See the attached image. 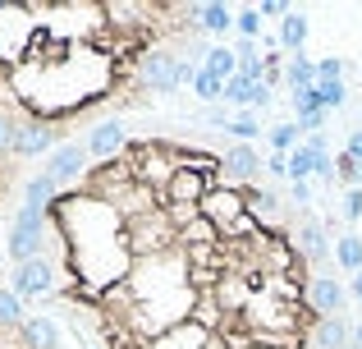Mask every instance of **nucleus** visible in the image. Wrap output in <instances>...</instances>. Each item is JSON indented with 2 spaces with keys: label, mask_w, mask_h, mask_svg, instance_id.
<instances>
[{
  "label": "nucleus",
  "mask_w": 362,
  "mask_h": 349,
  "mask_svg": "<svg viewBox=\"0 0 362 349\" xmlns=\"http://www.w3.org/2000/svg\"><path fill=\"white\" fill-rule=\"evenodd\" d=\"M46 225H51V221H46V212H33V207H18V212H14V225L5 230V253L14 258V267L42 258Z\"/></svg>",
  "instance_id": "nucleus-1"
},
{
  "label": "nucleus",
  "mask_w": 362,
  "mask_h": 349,
  "mask_svg": "<svg viewBox=\"0 0 362 349\" xmlns=\"http://www.w3.org/2000/svg\"><path fill=\"white\" fill-rule=\"evenodd\" d=\"M202 216L225 234L234 221H243V216H247V198H243V188H234V184H211V193L202 198Z\"/></svg>",
  "instance_id": "nucleus-2"
},
{
  "label": "nucleus",
  "mask_w": 362,
  "mask_h": 349,
  "mask_svg": "<svg viewBox=\"0 0 362 349\" xmlns=\"http://www.w3.org/2000/svg\"><path fill=\"white\" fill-rule=\"evenodd\" d=\"M88 166H92L88 143H60L51 156H46V166H42V171H46V175L55 179V184L64 188V184H78V179H88V175H92Z\"/></svg>",
  "instance_id": "nucleus-3"
},
{
  "label": "nucleus",
  "mask_w": 362,
  "mask_h": 349,
  "mask_svg": "<svg viewBox=\"0 0 362 349\" xmlns=\"http://www.w3.org/2000/svg\"><path fill=\"white\" fill-rule=\"evenodd\" d=\"M138 79H142V88H151V92H175L179 88V55H170V51H142L138 55Z\"/></svg>",
  "instance_id": "nucleus-4"
},
{
  "label": "nucleus",
  "mask_w": 362,
  "mask_h": 349,
  "mask_svg": "<svg viewBox=\"0 0 362 349\" xmlns=\"http://www.w3.org/2000/svg\"><path fill=\"white\" fill-rule=\"evenodd\" d=\"M9 290H14L18 299H42V294H51L55 290V267L46 258H37V262H23V267H14V276H9Z\"/></svg>",
  "instance_id": "nucleus-5"
},
{
  "label": "nucleus",
  "mask_w": 362,
  "mask_h": 349,
  "mask_svg": "<svg viewBox=\"0 0 362 349\" xmlns=\"http://www.w3.org/2000/svg\"><path fill=\"white\" fill-rule=\"evenodd\" d=\"M349 299H354V294H349L335 276H312V285H308V313H317V317H344Z\"/></svg>",
  "instance_id": "nucleus-6"
},
{
  "label": "nucleus",
  "mask_w": 362,
  "mask_h": 349,
  "mask_svg": "<svg viewBox=\"0 0 362 349\" xmlns=\"http://www.w3.org/2000/svg\"><path fill=\"white\" fill-rule=\"evenodd\" d=\"M221 166L225 175L216 179V184H234V188H247L252 184V175H262V156L252 152V143H234L221 152Z\"/></svg>",
  "instance_id": "nucleus-7"
},
{
  "label": "nucleus",
  "mask_w": 362,
  "mask_h": 349,
  "mask_svg": "<svg viewBox=\"0 0 362 349\" xmlns=\"http://www.w3.org/2000/svg\"><path fill=\"white\" fill-rule=\"evenodd\" d=\"M293 248H298V258H303V262H312V267H326V262H330L326 225H317L312 216H298V230H293Z\"/></svg>",
  "instance_id": "nucleus-8"
},
{
  "label": "nucleus",
  "mask_w": 362,
  "mask_h": 349,
  "mask_svg": "<svg viewBox=\"0 0 362 349\" xmlns=\"http://www.w3.org/2000/svg\"><path fill=\"white\" fill-rule=\"evenodd\" d=\"M88 152H92V161H115V156L129 152L119 120H101V125L92 129V134H88Z\"/></svg>",
  "instance_id": "nucleus-9"
},
{
  "label": "nucleus",
  "mask_w": 362,
  "mask_h": 349,
  "mask_svg": "<svg viewBox=\"0 0 362 349\" xmlns=\"http://www.w3.org/2000/svg\"><path fill=\"white\" fill-rule=\"evenodd\" d=\"M55 147H60V143H55V125H46V120H42V125H37V120H33V125H18L14 156H51Z\"/></svg>",
  "instance_id": "nucleus-10"
},
{
  "label": "nucleus",
  "mask_w": 362,
  "mask_h": 349,
  "mask_svg": "<svg viewBox=\"0 0 362 349\" xmlns=\"http://www.w3.org/2000/svg\"><path fill=\"white\" fill-rule=\"evenodd\" d=\"M312 336H317L321 349H354V322L349 317H321L312 326Z\"/></svg>",
  "instance_id": "nucleus-11"
},
{
  "label": "nucleus",
  "mask_w": 362,
  "mask_h": 349,
  "mask_svg": "<svg viewBox=\"0 0 362 349\" xmlns=\"http://www.w3.org/2000/svg\"><path fill=\"white\" fill-rule=\"evenodd\" d=\"M234 23H239V9H230V5H197V28H202L206 37H230Z\"/></svg>",
  "instance_id": "nucleus-12"
},
{
  "label": "nucleus",
  "mask_w": 362,
  "mask_h": 349,
  "mask_svg": "<svg viewBox=\"0 0 362 349\" xmlns=\"http://www.w3.org/2000/svg\"><path fill=\"white\" fill-rule=\"evenodd\" d=\"M284 83H289L293 92H312L317 88V60H312L308 51H298V55H289V60H284Z\"/></svg>",
  "instance_id": "nucleus-13"
},
{
  "label": "nucleus",
  "mask_w": 362,
  "mask_h": 349,
  "mask_svg": "<svg viewBox=\"0 0 362 349\" xmlns=\"http://www.w3.org/2000/svg\"><path fill=\"white\" fill-rule=\"evenodd\" d=\"M243 198H247V212H252L262 225H275V216L284 212V207H280V193H275V188H257V184H247V188H243Z\"/></svg>",
  "instance_id": "nucleus-14"
},
{
  "label": "nucleus",
  "mask_w": 362,
  "mask_h": 349,
  "mask_svg": "<svg viewBox=\"0 0 362 349\" xmlns=\"http://www.w3.org/2000/svg\"><path fill=\"white\" fill-rule=\"evenodd\" d=\"M18 331H23L28 349H60V326H55L51 317H28Z\"/></svg>",
  "instance_id": "nucleus-15"
},
{
  "label": "nucleus",
  "mask_w": 362,
  "mask_h": 349,
  "mask_svg": "<svg viewBox=\"0 0 362 349\" xmlns=\"http://www.w3.org/2000/svg\"><path fill=\"white\" fill-rule=\"evenodd\" d=\"M55 198H60V184H55L51 175H33L23 184V207H33V212H46V207H55Z\"/></svg>",
  "instance_id": "nucleus-16"
},
{
  "label": "nucleus",
  "mask_w": 362,
  "mask_h": 349,
  "mask_svg": "<svg viewBox=\"0 0 362 349\" xmlns=\"http://www.w3.org/2000/svg\"><path fill=\"white\" fill-rule=\"evenodd\" d=\"M271 152H280V156H293L303 147V129H298V120H280V125L271 129Z\"/></svg>",
  "instance_id": "nucleus-17"
},
{
  "label": "nucleus",
  "mask_w": 362,
  "mask_h": 349,
  "mask_svg": "<svg viewBox=\"0 0 362 349\" xmlns=\"http://www.w3.org/2000/svg\"><path fill=\"white\" fill-rule=\"evenodd\" d=\"M308 33H312V28H308V14H289V18L280 23V46H284L289 55H298L303 46H308Z\"/></svg>",
  "instance_id": "nucleus-18"
},
{
  "label": "nucleus",
  "mask_w": 362,
  "mask_h": 349,
  "mask_svg": "<svg viewBox=\"0 0 362 349\" xmlns=\"http://www.w3.org/2000/svg\"><path fill=\"white\" fill-rule=\"evenodd\" d=\"M202 69L230 83L234 74H239V55H234V46H230V42H225V46H211V55H206V64H202Z\"/></svg>",
  "instance_id": "nucleus-19"
},
{
  "label": "nucleus",
  "mask_w": 362,
  "mask_h": 349,
  "mask_svg": "<svg viewBox=\"0 0 362 349\" xmlns=\"http://www.w3.org/2000/svg\"><path fill=\"white\" fill-rule=\"evenodd\" d=\"M28 317H23V299L14 294L9 285H0V331H18Z\"/></svg>",
  "instance_id": "nucleus-20"
},
{
  "label": "nucleus",
  "mask_w": 362,
  "mask_h": 349,
  "mask_svg": "<svg viewBox=\"0 0 362 349\" xmlns=\"http://www.w3.org/2000/svg\"><path fill=\"white\" fill-rule=\"evenodd\" d=\"M216 239H221V230H216L206 216H197L193 225H184V230H179V244H184V248H202V244H216Z\"/></svg>",
  "instance_id": "nucleus-21"
},
{
  "label": "nucleus",
  "mask_w": 362,
  "mask_h": 349,
  "mask_svg": "<svg viewBox=\"0 0 362 349\" xmlns=\"http://www.w3.org/2000/svg\"><path fill=\"white\" fill-rule=\"evenodd\" d=\"M335 262H339L344 271H354V276L362 271V239H358V234H339V244H335Z\"/></svg>",
  "instance_id": "nucleus-22"
},
{
  "label": "nucleus",
  "mask_w": 362,
  "mask_h": 349,
  "mask_svg": "<svg viewBox=\"0 0 362 349\" xmlns=\"http://www.w3.org/2000/svg\"><path fill=\"white\" fill-rule=\"evenodd\" d=\"M234 33L247 37V42H257V37H262V9L243 5V9H239V23H234Z\"/></svg>",
  "instance_id": "nucleus-23"
},
{
  "label": "nucleus",
  "mask_w": 362,
  "mask_h": 349,
  "mask_svg": "<svg viewBox=\"0 0 362 349\" xmlns=\"http://www.w3.org/2000/svg\"><path fill=\"white\" fill-rule=\"evenodd\" d=\"M335 175H339V179H344V184H349V188H362V161H358V156H349V152H339V156H335Z\"/></svg>",
  "instance_id": "nucleus-24"
},
{
  "label": "nucleus",
  "mask_w": 362,
  "mask_h": 349,
  "mask_svg": "<svg viewBox=\"0 0 362 349\" xmlns=\"http://www.w3.org/2000/svg\"><path fill=\"white\" fill-rule=\"evenodd\" d=\"M193 88H197V97H202V101H225V79H216V74H197V83H193Z\"/></svg>",
  "instance_id": "nucleus-25"
},
{
  "label": "nucleus",
  "mask_w": 362,
  "mask_h": 349,
  "mask_svg": "<svg viewBox=\"0 0 362 349\" xmlns=\"http://www.w3.org/2000/svg\"><path fill=\"white\" fill-rule=\"evenodd\" d=\"M225 134H234L239 143H252V138H262V125H257V120H247V115H234L230 125H225Z\"/></svg>",
  "instance_id": "nucleus-26"
},
{
  "label": "nucleus",
  "mask_w": 362,
  "mask_h": 349,
  "mask_svg": "<svg viewBox=\"0 0 362 349\" xmlns=\"http://www.w3.org/2000/svg\"><path fill=\"white\" fill-rule=\"evenodd\" d=\"M317 92H321V106H326V110H339L349 101V83H321Z\"/></svg>",
  "instance_id": "nucleus-27"
},
{
  "label": "nucleus",
  "mask_w": 362,
  "mask_h": 349,
  "mask_svg": "<svg viewBox=\"0 0 362 349\" xmlns=\"http://www.w3.org/2000/svg\"><path fill=\"white\" fill-rule=\"evenodd\" d=\"M317 79H321V83H344V60H339V55L317 60ZM321 83H317V88H321Z\"/></svg>",
  "instance_id": "nucleus-28"
},
{
  "label": "nucleus",
  "mask_w": 362,
  "mask_h": 349,
  "mask_svg": "<svg viewBox=\"0 0 362 349\" xmlns=\"http://www.w3.org/2000/svg\"><path fill=\"white\" fill-rule=\"evenodd\" d=\"M247 97H252V83H247L243 74H234V79L225 83V101H234V106H247Z\"/></svg>",
  "instance_id": "nucleus-29"
},
{
  "label": "nucleus",
  "mask_w": 362,
  "mask_h": 349,
  "mask_svg": "<svg viewBox=\"0 0 362 349\" xmlns=\"http://www.w3.org/2000/svg\"><path fill=\"white\" fill-rule=\"evenodd\" d=\"M234 46V55H239V64H247V60H262V46L257 42H247V37H239V42H230Z\"/></svg>",
  "instance_id": "nucleus-30"
},
{
  "label": "nucleus",
  "mask_w": 362,
  "mask_h": 349,
  "mask_svg": "<svg viewBox=\"0 0 362 349\" xmlns=\"http://www.w3.org/2000/svg\"><path fill=\"white\" fill-rule=\"evenodd\" d=\"M344 221H362V188L344 193Z\"/></svg>",
  "instance_id": "nucleus-31"
},
{
  "label": "nucleus",
  "mask_w": 362,
  "mask_h": 349,
  "mask_svg": "<svg viewBox=\"0 0 362 349\" xmlns=\"http://www.w3.org/2000/svg\"><path fill=\"white\" fill-rule=\"evenodd\" d=\"M271 97H275V88H271V83H252V97H247V106H252V110H262V106H271Z\"/></svg>",
  "instance_id": "nucleus-32"
},
{
  "label": "nucleus",
  "mask_w": 362,
  "mask_h": 349,
  "mask_svg": "<svg viewBox=\"0 0 362 349\" xmlns=\"http://www.w3.org/2000/svg\"><path fill=\"white\" fill-rule=\"evenodd\" d=\"M289 198L298 202V212H308L312 207V184H289Z\"/></svg>",
  "instance_id": "nucleus-33"
},
{
  "label": "nucleus",
  "mask_w": 362,
  "mask_h": 349,
  "mask_svg": "<svg viewBox=\"0 0 362 349\" xmlns=\"http://www.w3.org/2000/svg\"><path fill=\"white\" fill-rule=\"evenodd\" d=\"M266 171H271V175H280V179H289V156L271 152V156H266Z\"/></svg>",
  "instance_id": "nucleus-34"
},
{
  "label": "nucleus",
  "mask_w": 362,
  "mask_h": 349,
  "mask_svg": "<svg viewBox=\"0 0 362 349\" xmlns=\"http://www.w3.org/2000/svg\"><path fill=\"white\" fill-rule=\"evenodd\" d=\"M303 147H312L317 156H326V152H330V138H326V134H312V138H303Z\"/></svg>",
  "instance_id": "nucleus-35"
},
{
  "label": "nucleus",
  "mask_w": 362,
  "mask_h": 349,
  "mask_svg": "<svg viewBox=\"0 0 362 349\" xmlns=\"http://www.w3.org/2000/svg\"><path fill=\"white\" fill-rule=\"evenodd\" d=\"M344 152H349V156H358V161H362V129H354V134H349V147H344Z\"/></svg>",
  "instance_id": "nucleus-36"
},
{
  "label": "nucleus",
  "mask_w": 362,
  "mask_h": 349,
  "mask_svg": "<svg viewBox=\"0 0 362 349\" xmlns=\"http://www.w3.org/2000/svg\"><path fill=\"white\" fill-rule=\"evenodd\" d=\"M349 294H354V304H362V271L354 276V285H349Z\"/></svg>",
  "instance_id": "nucleus-37"
},
{
  "label": "nucleus",
  "mask_w": 362,
  "mask_h": 349,
  "mask_svg": "<svg viewBox=\"0 0 362 349\" xmlns=\"http://www.w3.org/2000/svg\"><path fill=\"white\" fill-rule=\"evenodd\" d=\"M354 345L362 349V322H354Z\"/></svg>",
  "instance_id": "nucleus-38"
},
{
  "label": "nucleus",
  "mask_w": 362,
  "mask_h": 349,
  "mask_svg": "<svg viewBox=\"0 0 362 349\" xmlns=\"http://www.w3.org/2000/svg\"><path fill=\"white\" fill-rule=\"evenodd\" d=\"M358 129H362V110H358Z\"/></svg>",
  "instance_id": "nucleus-39"
},
{
  "label": "nucleus",
  "mask_w": 362,
  "mask_h": 349,
  "mask_svg": "<svg viewBox=\"0 0 362 349\" xmlns=\"http://www.w3.org/2000/svg\"><path fill=\"white\" fill-rule=\"evenodd\" d=\"M354 349H358V345H354Z\"/></svg>",
  "instance_id": "nucleus-40"
}]
</instances>
